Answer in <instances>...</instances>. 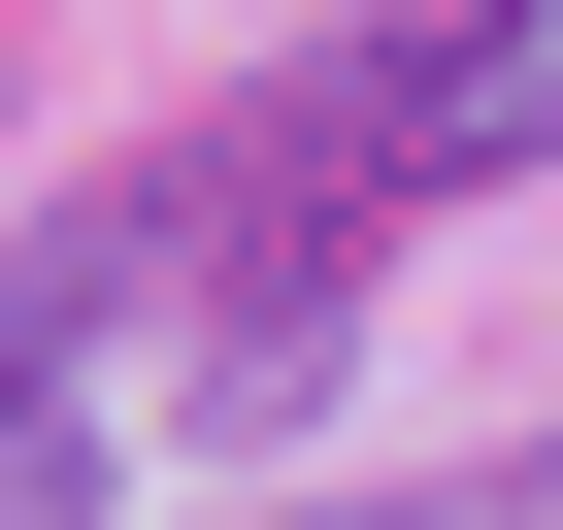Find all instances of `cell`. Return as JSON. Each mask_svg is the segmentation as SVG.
<instances>
[{
  "mask_svg": "<svg viewBox=\"0 0 563 530\" xmlns=\"http://www.w3.org/2000/svg\"><path fill=\"white\" fill-rule=\"evenodd\" d=\"M332 166H365V199H497V166H563V0H398V34L332 67Z\"/></svg>",
  "mask_w": 563,
  "mask_h": 530,
  "instance_id": "cell-1",
  "label": "cell"
},
{
  "mask_svg": "<svg viewBox=\"0 0 563 530\" xmlns=\"http://www.w3.org/2000/svg\"><path fill=\"white\" fill-rule=\"evenodd\" d=\"M365 530H563V464H497V497H365Z\"/></svg>",
  "mask_w": 563,
  "mask_h": 530,
  "instance_id": "cell-2",
  "label": "cell"
}]
</instances>
